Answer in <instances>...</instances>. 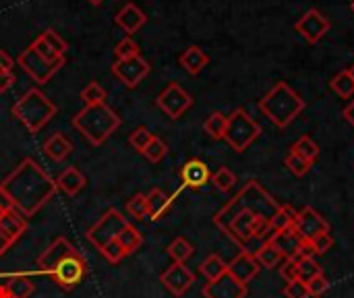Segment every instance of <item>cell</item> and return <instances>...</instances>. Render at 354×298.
Wrapping results in <instances>:
<instances>
[{
  "mask_svg": "<svg viewBox=\"0 0 354 298\" xmlns=\"http://www.w3.org/2000/svg\"><path fill=\"white\" fill-rule=\"evenodd\" d=\"M280 203L257 183L249 180L222 209L214 216L216 228L247 253L257 249L272 236L270 220Z\"/></svg>",
  "mask_w": 354,
  "mask_h": 298,
  "instance_id": "obj_1",
  "label": "cell"
},
{
  "mask_svg": "<svg viewBox=\"0 0 354 298\" xmlns=\"http://www.w3.org/2000/svg\"><path fill=\"white\" fill-rule=\"evenodd\" d=\"M56 191V180L33 158H23L0 183V193L8 199L10 207L27 220L52 201Z\"/></svg>",
  "mask_w": 354,
  "mask_h": 298,
  "instance_id": "obj_2",
  "label": "cell"
},
{
  "mask_svg": "<svg viewBox=\"0 0 354 298\" xmlns=\"http://www.w3.org/2000/svg\"><path fill=\"white\" fill-rule=\"evenodd\" d=\"M37 270L39 274L50 276L62 290H73L85 280L87 261L71 241L58 236L37 257Z\"/></svg>",
  "mask_w": 354,
  "mask_h": 298,
  "instance_id": "obj_3",
  "label": "cell"
},
{
  "mask_svg": "<svg viewBox=\"0 0 354 298\" xmlns=\"http://www.w3.org/2000/svg\"><path fill=\"white\" fill-rule=\"evenodd\" d=\"M120 124H122L120 116L106 102L95 106H85L73 116V127L95 147L106 143L120 129Z\"/></svg>",
  "mask_w": 354,
  "mask_h": 298,
  "instance_id": "obj_4",
  "label": "cell"
},
{
  "mask_svg": "<svg viewBox=\"0 0 354 298\" xmlns=\"http://www.w3.org/2000/svg\"><path fill=\"white\" fill-rule=\"evenodd\" d=\"M259 110L278 129H286L305 110V100L288 83L280 81L261 97Z\"/></svg>",
  "mask_w": 354,
  "mask_h": 298,
  "instance_id": "obj_5",
  "label": "cell"
},
{
  "mask_svg": "<svg viewBox=\"0 0 354 298\" xmlns=\"http://www.w3.org/2000/svg\"><path fill=\"white\" fill-rule=\"evenodd\" d=\"M10 112L31 135H35L56 116L58 106L39 87H31L15 102Z\"/></svg>",
  "mask_w": 354,
  "mask_h": 298,
  "instance_id": "obj_6",
  "label": "cell"
},
{
  "mask_svg": "<svg viewBox=\"0 0 354 298\" xmlns=\"http://www.w3.org/2000/svg\"><path fill=\"white\" fill-rule=\"evenodd\" d=\"M259 135H261V127H259V122H257L247 110L236 108V110L228 116L224 141H226L236 153L247 151V149L253 145V141H257Z\"/></svg>",
  "mask_w": 354,
  "mask_h": 298,
  "instance_id": "obj_7",
  "label": "cell"
},
{
  "mask_svg": "<svg viewBox=\"0 0 354 298\" xmlns=\"http://www.w3.org/2000/svg\"><path fill=\"white\" fill-rule=\"evenodd\" d=\"M129 220L114 207L106 209V214L85 232V239L100 251L102 247H106L108 243L116 241L118 234L127 228Z\"/></svg>",
  "mask_w": 354,
  "mask_h": 298,
  "instance_id": "obj_8",
  "label": "cell"
},
{
  "mask_svg": "<svg viewBox=\"0 0 354 298\" xmlns=\"http://www.w3.org/2000/svg\"><path fill=\"white\" fill-rule=\"evenodd\" d=\"M17 64L35 81V83H48L64 64L62 62H48L46 58H41L33 46H27L19 58H17Z\"/></svg>",
  "mask_w": 354,
  "mask_h": 298,
  "instance_id": "obj_9",
  "label": "cell"
},
{
  "mask_svg": "<svg viewBox=\"0 0 354 298\" xmlns=\"http://www.w3.org/2000/svg\"><path fill=\"white\" fill-rule=\"evenodd\" d=\"M156 106L172 120L180 118L191 106H193V97L189 91H185L178 83H170L156 100Z\"/></svg>",
  "mask_w": 354,
  "mask_h": 298,
  "instance_id": "obj_10",
  "label": "cell"
},
{
  "mask_svg": "<svg viewBox=\"0 0 354 298\" xmlns=\"http://www.w3.org/2000/svg\"><path fill=\"white\" fill-rule=\"evenodd\" d=\"M292 228L297 230V234L305 241V243H311L313 239H317L319 234H326L330 232V224L326 222V218L313 209V207H303L301 212H297V218H295V224Z\"/></svg>",
  "mask_w": 354,
  "mask_h": 298,
  "instance_id": "obj_11",
  "label": "cell"
},
{
  "mask_svg": "<svg viewBox=\"0 0 354 298\" xmlns=\"http://www.w3.org/2000/svg\"><path fill=\"white\" fill-rule=\"evenodd\" d=\"M149 71H151V66L145 58H141V54L127 58V60H116L112 66V75L124 87H137L149 75Z\"/></svg>",
  "mask_w": 354,
  "mask_h": 298,
  "instance_id": "obj_12",
  "label": "cell"
},
{
  "mask_svg": "<svg viewBox=\"0 0 354 298\" xmlns=\"http://www.w3.org/2000/svg\"><path fill=\"white\" fill-rule=\"evenodd\" d=\"M160 282L172 297L180 298L189 292V288L195 284V274L185 266V263H172L162 276Z\"/></svg>",
  "mask_w": 354,
  "mask_h": 298,
  "instance_id": "obj_13",
  "label": "cell"
},
{
  "mask_svg": "<svg viewBox=\"0 0 354 298\" xmlns=\"http://www.w3.org/2000/svg\"><path fill=\"white\" fill-rule=\"evenodd\" d=\"M297 31L309 41V44H317L328 31H330V21L328 17H324L317 8H309L299 21H297Z\"/></svg>",
  "mask_w": 354,
  "mask_h": 298,
  "instance_id": "obj_14",
  "label": "cell"
},
{
  "mask_svg": "<svg viewBox=\"0 0 354 298\" xmlns=\"http://www.w3.org/2000/svg\"><path fill=\"white\" fill-rule=\"evenodd\" d=\"M203 297L205 298H247V284H241L239 280H234L228 272L224 276H220L214 282H207L203 286Z\"/></svg>",
  "mask_w": 354,
  "mask_h": 298,
  "instance_id": "obj_15",
  "label": "cell"
},
{
  "mask_svg": "<svg viewBox=\"0 0 354 298\" xmlns=\"http://www.w3.org/2000/svg\"><path fill=\"white\" fill-rule=\"evenodd\" d=\"M259 261L255 259L253 253H247V251H241L230 263H228V274L239 280L241 284H249L257 274H259Z\"/></svg>",
  "mask_w": 354,
  "mask_h": 298,
  "instance_id": "obj_16",
  "label": "cell"
},
{
  "mask_svg": "<svg viewBox=\"0 0 354 298\" xmlns=\"http://www.w3.org/2000/svg\"><path fill=\"white\" fill-rule=\"evenodd\" d=\"M180 180L189 189H201L203 185L212 183V172L209 166L201 160H189L180 168Z\"/></svg>",
  "mask_w": 354,
  "mask_h": 298,
  "instance_id": "obj_17",
  "label": "cell"
},
{
  "mask_svg": "<svg viewBox=\"0 0 354 298\" xmlns=\"http://www.w3.org/2000/svg\"><path fill=\"white\" fill-rule=\"evenodd\" d=\"M268 241L274 243V247L284 255V259H297L305 241L297 234L295 228H286V230H280V232H274Z\"/></svg>",
  "mask_w": 354,
  "mask_h": 298,
  "instance_id": "obj_18",
  "label": "cell"
},
{
  "mask_svg": "<svg viewBox=\"0 0 354 298\" xmlns=\"http://www.w3.org/2000/svg\"><path fill=\"white\" fill-rule=\"evenodd\" d=\"M114 23H116L120 29H124V33L131 35V33L139 31V29L147 23V15H145L135 2H127V4L116 12Z\"/></svg>",
  "mask_w": 354,
  "mask_h": 298,
  "instance_id": "obj_19",
  "label": "cell"
},
{
  "mask_svg": "<svg viewBox=\"0 0 354 298\" xmlns=\"http://www.w3.org/2000/svg\"><path fill=\"white\" fill-rule=\"evenodd\" d=\"M0 232L17 245V241L27 232V218L21 216L17 209H4L0 212Z\"/></svg>",
  "mask_w": 354,
  "mask_h": 298,
  "instance_id": "obj_20",
  "label": "cell"
},
{
  "mask_svg": "<svg viewBox=\"0 0 354 298\" xmlns=\"http://www.w3.org/2000/svg\"><path fill=\"white\" fill-rule=\"evenodd\" d=\"M85 185H87L85 174H83L79 168H75V166H68V168H66V170H62V172L58 174V178H56V187H58V191H62L66 197H75V195H79V193L85 189Z\"/></svg>",
  "mask_w": 354,
  "mask_h": 298,
  "instance_id": "obj_21",
  "label": "cell"
},
{
  "mask_svg": "<svg viewBox=\"0 0 354 298\" xmlns=\"http://www.w3.org/2000/svg\"><path fill=\"white\" fill-rule=\"evenodd\" d=\"M145 201H147V216L149 220H162L170 214V207H172V197H168L162 189H151L147 195H145Z\"/></svg>",
  "mask_w": 354,
  "mask_h": 298,
  "instance_id": "obj_22",
  "label": "cell"
},
{
  "mask_svg": "<svg viewBox=\"0 0 354 298\" xmlns=\"http://www.w3.org/2000/svg\"><path fill=\"white\" fill-rule=\"evenodd\" d=\"M44 153L52 162H62L73 153V141L62 133H54L50 139L44 141Z\"/></svg>",
  "mask_w": 354,
  "mask_h": 298,
  "instance_id": "obj_23",
  "label": "cell"
},
{
  "mask_svg": "<svg viewBox=\"0 0 354 298\" xmlns=\"http://www.w3.org/2000/svg\"><path fill=\"white\" fill-rule=\"evenodd\" d=\"M180 66L189 73V75H199L207 64H209V56L199 48V46H189L180 58H178Z\"/></svg>",
  "mask_w": 354,
  "mask_h": 298,
  "instance_id": "obj_24",
  "label": "cell"
},
{
  "mask_svg": "<svg viewBox=\"0 0 354 298\" xmlns=\"http://www.w3.org/2000/svg\"><path fill=\"white\" fill-rule=\"evenodd\" d=\"M4 288H6V292L12 298H29L33 295V290H35V284H33V280L29 276L15 274V276H10L4 282Z\"/></svg>",
  "mask_w": 354,
  "mask_h": 298,
  "instance_id": "obj_25",
  "label": "cell"
},
{
  "mask_svg": "<svg viewBox=\"0 0 354 298\" xmlns=\"http://www.w3.org/2000/svg\"><path fill=\"white\" fill-rule=\"evenodd\" d=\"M255 259L259 261V266H261V268H266V270H274V268H280V266H282L284 255L274 247V243H272V241H266V243L257 249Z\"/></svg>",
  "mask_w": 354,
  "mask_h": 298,
  "instance_id": "obj_26",
  "label": "cell"
},
{
  "mask_svg": "<svg viewBox=\"0 0 354 298\" xmlns=\"http://www.w3.org/2000/svg\"><path fill=\"white\" fill-rule=\"evenodd\" d=\"M199 272H201V276L207 280V282H214V280H218L220 276H224L226 272H228V263L220 257V255H207L205 259H203V263L199 266Z\"/></svg>",
  "mask_w": 354,
  "mask_h": 298,
  "instance_id": "obj_27",
  "label": "cell"
},
{
  "mask_svg": "<svg viewBox=\"0 0 354 298\" xmlns=\"http://www.w3.org/2000/svg\"><path fill=\"white\" fill-rule=\"evenodd\" d=\"M295 218H297V209L288 203H280L278 212L272 216L270 220V230L272 234L274 232H280V230H286V228H292L295 224Z\"/></svg>",
  "mask_w": 354,
  "mask_h": 298,
  "instance_id": "obj_28",
  "label": "cell"
},
{
  "mask_svg": "<svg viewBox=\"0 0 354 298\" xmlns=\"http://www.w3.org/2000/svg\"><path fill=\"white\" fill-rule=\"evenodd\" d=\"M116 241H118L120 249L124 251V255L129 257V255H133L135 251L141 249V245H143V234H141L133 224H127V228L118 234Z\"/></svg>",
  "mask_w": 354,
  "mask_h": 298,
  "instance_id": "obj_29",
  "label": "cell"
},
{
  "mask_svg": "<svg viewBox=\"0 0 354 298\" xmlns=\"http://www.w3.org/2000/svg\"><path fill=\"white\" fill-rule=\"evenodd\" d=\"M332 91L342 97V100H351L354 95V75L351 73V68L340 71L334 79H332Z\"/></svg>",
  "mask_w": 354,
  "mask_h": 298,
  "instance_id": "obj_30",
  "label": "cell"
},
{
  "mask_svg": "<svg viewBox=\"0 0 354 298\" xmlns=\"http://www.w3.org/2000/svg\"><path fill=\"white\" fill-rule=\"evenodd\" d=\"M226 124H228V116H226V114H222V112H212V114L205 118V122H203V131H205L212 139L220 141V139H224Z\"/></svg>",
  "mask_w": 354,
  "mask_h": 298,
  "instance_id": "obj_31",
  "label": "cell"
},
{
  "mask_svg": "<svg viewBox=\"0 0 354 298\" xmlns=\"http://www.w3.org/2000/svg\"><path fill=\"white\" fill-rule=\"evenodd\" d=\"M193 253H195V247H193L187 239H183V236L174 239V241L168 245V255H170V259H172L174 263H185Z\"/></svg>",
  "mask_w": 354,
  "mask_h": 298,
  "instance_id": "obj_32",
  "label": "cell"
},
{
  "mask_svg": "<svg viewBox=\"0 0 354 298\" xmlns=\"http://www.w3.org/2000/svg\"><path fill=\"white\" fill-rule=\"evenodd\" d=\"M290 151L297 153V156H301V158H305V160H309L311 164L319 158V145L311 137H307V135L301 137V139H297L295 145L290 147Z\"/></svg>",
  "mask_w": 354,
  "mask_h": 298,
  "instance_id": "obj_33",
  "label": "cell"
},
{
  "mask_svg": "<svg viewBox=\"0 0 354 298\" xmlns=\"http://www.w3.org/2000/svg\"><path fill=\"white\" fill-rule=\"evenodd\" d=\"M81 100L85 102V106H95V104H104L106 102V89L97 83L91 81L81 89Z\"/></svg>",
  "mask_w": 354,
  "mask_h": 298,
  "instance_id": "obj_34",
  "label": "cell"
},
{
  "mask_svg": "<svg viewBox=\"0 0 354 298\" xmlns=\"http://www.w3.org/2000/svg\"><path fill=\"white\" fill-rule=\"evenodd\" d=\"M212 183H214V187H216L218 191L226 193V191H230V189L236 185V176H234V172H232L230 168L222 166L220 170H216V172L212 174Z\"/></svg>",
  "mask_w": 354,
  "mask_h": 298,
  "instance_id": "obj_35",
  "label": "cell"
},
{
  "mask_svg": "<svg viewBox=\"0 0 354 298\" xmlns=\"http://www.w3.org/2000/svg\"><path fill=\"white\" fill-rule=\"evenodd\" d=\"M127 214L133 220H145L147 218V201L143 193H135L129 201H127Z\"/></svg>",
  "mask_w": 354,
  "mask_h": 298,
  "instance_id": "obj_36",
  "label": "cell"
},
{
  "mask_svg": "<svg viewBox=\"0 0 354 298\" xmlns=\"http://www.w3.org/2000/svg\"><path fill=\"white\" fill-rule=\"evenodd\" d=\"M114 56H116V60H127V58L139 56V44L131 35H127L114 46Z\"/></svg>",
  "mask_w": 354,
  "mask_h": 298,
  "instance_id": "obj_37",
  "label": "cell"
},
{
  "mask_svg": "<svg viewBox=\"0 0 354 298\" xmlns=\"http://www.w3.org/2000/svg\"><path fill=\"white\" fill-rule=\"evenodd\" d=\"M143 156H145L151 164H158V162H162V160L168 156V145H166L160 137H156V135H153V139H151V141H149V145L145 147Z\"/></svg>",
  "mask_w": 354,
  "mask_h": 298,
  "instance_id": "obj_38",
  "label": "cell"
},
{
  "mask_svg": "<svg viewBox=\"0 0 354 298\" xmlns=\"http://www.w3.org/2000/svg\"><path fill=\"white\" fill-rule=\"evenodd\" d=\"M153 139V133L147 127H137L131 135H129V143L133 149H137L139 153L145 151V147L149 145V141Z\"/></svg>",
  "mask_w": 354,
  "mask_h": 298,
  "instance_id": "obj_39",
  "label": "cell"
},
{
  "mask_svg": "<svg viewBox=\"0 0 354 298\" xmlns=\"http://www.w3.org/2000/svg\"><path fill=\"white\" fill-rule=\"evenodd\" d=\"M322 274H324V270L315 259H299V280L301 282L307 284L309 280H313L315 276H322Z\"/></svg>",
  "mask_w": 354,
  "mask_h": 298,
  "instance_id": "obj_40",
  "label": "cell"
},
{
  "mask_svg": "<svg viewBox=\"0 0 354 298\" xmlns=\"http://www.w3.org/2000/svg\"><path fill=\"white\" fill-rule=\"evenodd\" d=\"M284 164H286V168H288L295 176H305V174L311 170V166H313L309 160H305V158H301V156H297V153H292V151L286 156Z\"/></svg>",
  "mask_w": 354,
  "mask_h": 298,
  "instance_id": "obj_41",
  "label": "cell"
},
{
  "mask_svg": "<svg viewBox=\"0 0 354 298\" xmlns=\"http://www.w3.org/2000/svg\"><path fill=\"white\" fill-rule=\"evenodd\" d=\"M39 37H41V39L46 41V46H50L58 56H64V52H66V48H68V46H66V41L60 37V33H58V31H54V29H46Z\"/></svg>",
  "mask_w": 354,
  "mask_h": 298,
  "instance_id": "obj_42",
  "label": "cell"
},
{
  "mask_svg": "<svg viewBox=\"0 0 354 298\" xmlns=\"http://www.w3.org/2000/svg\"><path fill=\"white\" fill-rule=\"evenodd\" d=\"M100 253L104 255V259L108 261V263H112V266H116V263H120L127 255H124V251L120 249V245H118V241H112V243H108L106 247H102L100 249Z\"/></svg>",
  "mask_w": 354,
  "mask_h": 298,
  "instance_id": "obj_43",
  "label": "cell"
},
{
  "mask_svg": "<svg viewBox=\"0 0 354 298\" xmlns=\"http://www.w3.org/2000/svg\"><path fill=\"white\" fill-rule=\"evenodd\" d=\"M31 46H33V48H35V52H37L41 58H46L48 62H62V64H64V56H58L50 46H46V41H44L41 37H35Z\"/></svg>",
  "mask_w": 354,
  "mask_h": 298,
  "instance_id": "obj_44",
  "label": "cell"
},
{
  "mask_svg": "<svg viewBox=\"0 0 354 298\" xmlns=\"http://www.w3.org/2000/svg\"><path fill=\"white\" fill-rule=\"evenodd\" d=\"M307 290H309V297H324V295L330 290V282H328V278H326L324 274H322V276H315L313 280L307 282Z\"/></svg>",
  "mask_w": 354,
  "mask_h": 298,
  "instance_id": "obj_45",
  "label": "cell"
},
{
  "mask_svg": "<svg viewBox=\"0 0 354 298\" xmlns=\"http://www.w3.org/2000/svg\"><path fill=\"white\" fill-rule=\"evenodd\" d=\"M284 297L286 298H309V290H307V284L301 282V280H292V282H286V288H284Z\"/></svg>",
  "mask_w": 354,
  "mask_h": 298,
  "instance_id": "obj_46",
  "label": "cell"
},
{
  "mask_svg": "<svg viewBox=\"0 0 354 298\" xmlns=\"http://www.w3.org/2000/svg\"><path fill=\"white\" fill-rule=\"evenodd\" d=\"M309 245L313 247L315 255H324V253H328L334 247V236L330 232H326V234H319L317 239H313Z\"/></svg>",
  "mask_w": 354,
  "mask_h": 298,
  "instance_id": "obj_47",
  "label": "cell"
},
{
  "mask_svg": "<svg viewBox=\"0 0 354 298\" xmlns=\"http://www.w3.org/2000/svg\"><path fill=\"white\" fill-rule=\"evenodd\" d=\"M280 276H282L286 282L299 280V261H297V259H284L282 266H280Z\"/></svg>",
  "mask_w": 354,
  "mask_h": 298,
  "instance_id": "obj_48",
  "label": "cell"
},
{
  "mask_svg": "<svg viewBox=\"0 0 354 298\" xmlns=\"http://www.w3.org/2000/svg\"><path fill=\"white\" fill-rule=\"evenodd\" d=\"M17 77L12 71H6V73H0V93H6L12 85H15Z\"/></svg>",
  "mask_w": 354,
  "mask_h": 298,
  "instance_id": "obj_49",
  "label": "cell"
},
{
  "mask_svg": "<svg viewBox=\"0 0 354 298\" xmlns=\"http://www.w3.org/2000/svg\"><path fill=\"white\" fill-rule=\"evenodd\" d=\"M12 66H15V60H12V56H10L6 50H0V73L12 71Z\"/></svg>",
  "mask_w": 354,
  "mask_h": 298,
  "instance_id": "obj_50",
  "label": "cell"
},
{
  "mask_svg": "<svg viewBox=\"0 0 354 298\" xmlns=\"http://www.w3.org/2000/svg\"><path fill=\"white\" fill-rule=\"evenodd\" d=\"M344 118H346V120H348V122L354 127V100L348 104V106H346V108H344Z\"/></svg>",
  "mask_w": 354,
  "mask_h": 298,
  "instance_id": "obj_51",
  "label": "cell"
},
{
  "mask_svg": "<svg viewBox=\"0 0 354 298\" xmlns=\"http://www.w3.org/2000/svg\"><path fill=\"white\" fill-rule=\"evenodd\" d=\"M89 2H91V4H93V6H97V4H102V2H104V0H89Z\"/></svg>",
  "mask_w": 354,
  "mask_h": 298,
  "instance_id": "obj_52",
  "label": "cell"
},
{
  "mask_svg": "<svg viewBox=\"0 0 354 298\" xmlns=\"http://www.w3.org/2000/svg\"><path fill=\"white\" fill-rule=\"evenodd\" d=\"M351 73H353V75H354V64H353V66H351Z\"/></svg>",
  "mask_w": 354,
  "mask_h": 298,
  "instance_id": "obj_53",
  "label": "cell"
},
{
  "mask_svg": "<svg viewBox=\"0 0 354 298\" xmlns=\"http://www.w3.org/2000/svg\"><path fill=\"white\" fill-rule=\"evenodd\" d=\"M353 10H354V0H353Z\"/></svg>",
  "mask_w": 354,
  "mask_h": 298,
  "instance_id": "obj_54",
  "label": "cell"
},
{
  "mask_svg": "<svg viewBox=\"0 0 354 298\" xmlns=\"http://www.w3.org/2000/svg\"><path fill=\"white\" fill-rule=\"evenodd\" d=\"M6 298H12V297H6Z\"/></svg>",
  "mask_w": 354,
  "mask_h": 298,
  "instance_id": "obj_55",
  "label": "cell"
}]
</instances>
